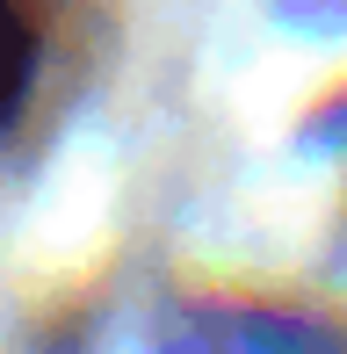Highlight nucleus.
<instances>
[{"label": "nucleus", "instance_id": "obj_1", "mask_svg": "<svg viewBox=\"0 0 347 354\" xmlns=\"http://www.w3.org/2000/svg\"><path fill=\"white\" fill-rule=\"evenodd\" d=\"M29 73H37V29H29V15L15 0H0V123L29 94Z\"/></svg>", "mask_w": 347, "mask_h": 354}]
</instances>
